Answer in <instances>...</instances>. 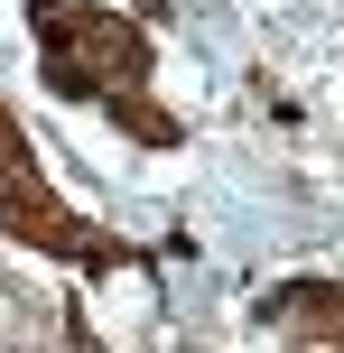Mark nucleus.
<instances>
[{
	"mask_svg": "<svg viewBox=\"0 0 344 353\" xmlns=\"http://www.w3.org/2000/svg\"><path fill=\"white\" fill-rule=\"evenodd\" d=\"M261 325L289 344H344V288L335 279H279V288H261Z\"/></svg>",
	"mask_w": 344,
	"mask_h": 353,
	"instance_id": "7ed1b4c3",
	"label": "nucleus"
},
{
	"mask_svg": "<svg viewBox=\"0 0 344 353\" xmlns=\"http://www.w3.org/2000/svg\"><path fill=\"white\" fill-rule=\"evenodd\" d=\"M0 232H10V242H28V251H47V261H65V270H84V279H112V270L140 261L121 232H103L93 214H74L65 195L47 186L28 130L10 121V103H0Z\"/></svg>",
	"mask_w": 344,
	"mask_h": 353,
	"instance_id": "f03ea898",
	"label": "nucleus"
},
{
	"mask_svg": "<svg viewBox=\"0 0 344 353\" xmlns=\"http://www.w3.org/2000/svg\"><path fill=\"white\" fill-rule=\"evenodd\" d=\"M28 37H37V74H47L56 103H84L103 121H121L140 149H177V112H159L149 93V28L130 10H103V0H28Z\"/></svg>",
	"mask_w": 344,
	"mask_h": 353,
	"instance_id": "f257e3e1",
	"label": "nucleus"
}]
</instances>
